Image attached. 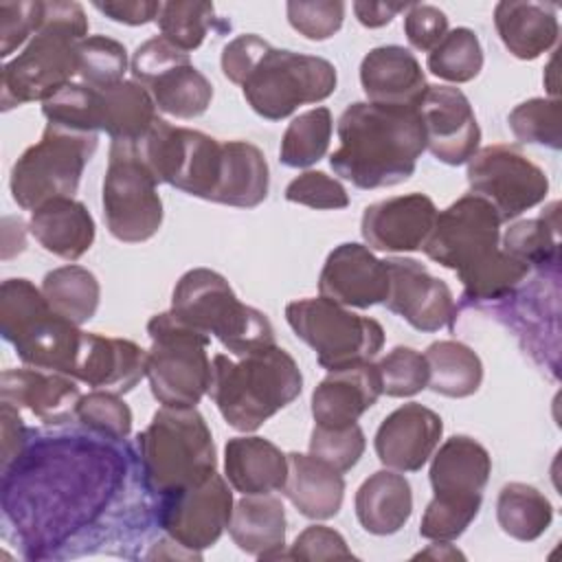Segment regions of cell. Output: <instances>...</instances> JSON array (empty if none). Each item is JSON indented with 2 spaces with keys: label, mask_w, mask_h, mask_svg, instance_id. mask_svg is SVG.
I'll return each mask as SVG.
<instances>
[{
  "label": "cell",
  "mask_w": 562,
  "mask_h": 562,
  "mask_svg": "<svg viewBox=\"0 0 562 562\" xmlns=\"http://www.w3.org/2000/svg\"><path fill=\"white\" fill-rule=\"evenodd\" d=\"M424 149L417 105L356 101L338 119V149L329 165L358 189H382L408 180Z\"/></svg>",
  "instance_id": "cell-1"
},
{
  "label": "cell",
  "mask_w": 562,
  "mask_h": 562,
  "mask_svg": "<svg viewBox=\"0 0 562 562\" xmlns=\"http://www.w3.org/2000/svg\"><path fill=\"white\" fill-rule=\"evenodd\" d=\"M211 367L209 395L224 422L239 432L257 430L292 404L303 389L299 364L277 345L244 353L237 360L217 353Z\"/></svg>",
  "instance_id": "cell-2"
},
{
  "label": "cell",
  "mask_w": 562,
  "mask_h": 562,
  "mask_svg": "<svg viewBox=\"0 0 562 562\" xmlns=\"http://www.w3.org/2000/svg\"><path fill=\"white\" fill-rule=\"evenodd\" d=\"M88 18L79 2H44L42 24L22 53L2 66V110L46 101L79 72V42Z\"/></svg>",
  "instance_id": "cell-3"
},
{
  "label": "cell",
  "mask_w": 562,
  "mask_h": 562,
  "mask_svg": "<svg viewBox=\"0 0 562 562\" xmlns=\"http://www.w3.org/2000/svg\"><path fill=\"white\" fill-rule=\"evenodd\" d=\"M147 487L165 498L209 479L215 472V443L195 408L162 406L138 435Z\"/></svg>",
  "instance_id": "cell-4"
},
{
  "label": "cell",
  "mask_w": 562,
  "mask_h": 562,
  "mask_svg": "<svg viewBox=\"0 0 562 562\" xmlns=\"http://www.w3.org/2000/svg\"><path fill=\"white\" fill-rule=\"evenodd\" d=\"M169 312L195 331L215 336L237 358L277 345L268 316L244 305L228 281L211 268H193L178 279Z\"/></svg>",
  "instance_id": "cell-5"
},
{
  "label": "cell",
  "mask_w": 562,
  "mask_h": 562,
  "mask_svg": "<svg viewBox=\"0 0 562 562\" xmlns=\"http://www.w3.org/2000/svg\"><path fill=\"white\" fill-rule=\"evenodd\" d=\"M0 331L24 364L64 375L72 373L83 331L59 316L48 305L42 288H35L29 279L2 281Z\"/></svg>",
  "instance_id": "cell-6"
},
{
  "label": "cell",
  "mask_w": 562,
  "mask_h": 562,
  "mask_svg": "<svg viewBox=\"0 0 562 562\" xmlns=\"http://www.w3.org/2000/svg\"><path fill=\"white\" fill-rule=\"evenodd\" d=\"M147 334L151 347L145 378L151 395L162 406L195 408L211 386L213 367L206 353L211 336L184 325L171 312L151 316Z\"/></svg>",
  "instance_id": "cell-7"
},
{
  "label": "cell",
  "mask_w": 562,
  "mask_h": 562,
  "mask_svg": "<svg viewBox=\"0 0 562 562\" xmlns=\"http://www.w3.org/2000/svg\"><path fill=\"white\" fill-rule=\"evenodd\" d=\"M97 145L94 132L46 123L42 138L24 149L11 169L9 189L18 206L35 211L48 200L72 198Z\"/></svg>",
  "instance_id": "cell-8"
},
{
  "label": "cell",
  "mask_w": 562,
  "mask_h": 562,
  "mask_svg": "<svg viewBox=\"0 0 562 562\" xmlns=\"http://www.w3.org/2000/svg\"><path fill=\"white\" fill-rule=\"evenodd\" d=\"M338 75L331 61L270 46L241 83L248 105L268 121L290 116L299 105L334 94Z\"/></svg>",
  "instance_id": "cell-9"
},
{
  "label": "cell",
  "mask_w": 562,
  "mask_h": 562,
  "mask_svg": "<svg viewBox=\"0 0 562 562\" xmlns=\"http://www.w3.org/2000/svg\"><path fill=\"white\" fill-rule=\"evenodd\" d=\"M285 321L327 371L369 362L384 345V329L375 318L353 314L325 296L288 303Z\"/></svg>",
  "instance_id": "cell-10"
},
{
  "label": "cell",
  "mask_w": 562,
  "mask_h": 562,
  "mask_svg": "<svg viewBox=\"0 0 562 562\" xmlns=\"http://www.w3.org/2000/svg\"><path fill=\"white\" fill-rule=\"evenodd\" d=\"M156 178L138 158L132 140H112L103 178V220L112 237L138 244L154 237L162 224V200Z\"/></svg>",
  "instance_id": "cell-11"
},
{
  "label": "cell",
  "mask_w": 562,
  "mask_h": 562,
  "mask_svg": "<svg viewBox=\"0 0 562 562\" xmlns=\"http://www.w3.org/2000/svg\"><path fill=\"white\" fill-rule=\"evenodd\" d=\"M132 75L149 90L156 108L169 116L195 119L211 105V81L191 64L189 53L176 48L162 35L136 48Z\"/></svg>",
  "instance_id": "cell-12"
},
{
  "label": "cell",
  "mask_w": 562,
  "mask_h": 562,
  "mask_svg": "<svg viewBox=\"0 0 562 562\" xmlns=\"http://www.w3.org/2000/svg\"><path fill=\"white\" fill-rule=\"evenodd\" d=\"M468 184L474 195L487 200L501 222H509L544 202L547 173L516 145H487L468 160Z\"/></svg>",
  "instance_id": "cell-13"
},
{
  "label": "cell",
  "mask_w": 562,
  "mask_h": 562,
  "mask_svg": "<svg viewBox=\"0 0 562 562\" xmlns=\"http://www.w3.org/2000/svg\"><path fill=\"white\" fill-rule=\"evenodd\" d=\"M501 217L496 209L468 193L437 213L422 250L435 263L459 274L472 270L501 248Z\"/></svg>",
  "instance_id": "cell-14"
},
{
  "label": "cell",
  "mask_w": 562,
  "mask_h": 562,
  "mask_svg": "<svg viewBox=\"0 0 562 562\" xmlns=\"http://www.w3.org/2000/svg\"><path fill=\"white\" fill-rule=\"evenodd\" d=\"M233 516V492L226 479L213 472L202 483L160 498L158 522L169 540L195 558L213 547Z\"/></svg>",
  "instance_id": "cell-15"
},
{
  "label": "cell",
  "mask_w": 562,
  "mask_h": 562,
  "mask_svg": "<svg viewBox=\"0 0 562 562\" xmlns=\"http://www.w3.org/2000/svg\"><path fill=\"white\" fill-rule=\"evenodd\" d=\"M389 272V292L384 305L402 316L419 331H439L452 327L457 305L446 281L432 277L428 268L415 259H384Z\"/></svg>",
  "instance_id": "cell-16"
},
{
  "label": "cell",
  "mask_w": 562,
  "mask_h": 562,
  "mask_svg": "<svg viewBox=\"0 0 562 562\" xmlns=\"http://www.w3.org/2000/svg\"><path fill=\"white\" fill-rule=\"evenodd\" d=\"M426 132V149L446 165H463L481 143V127L468 97L452 86H428L417 105Z\"/></svg>",
  "instance_id": "cell-17"
},
{
  "label": "cell",
  "mask_w": 562,
  "mask_h": 562,
  "mask_svg": "<svg viewBox=\"0 0 562 562\" xmlns=\"http://www.w3.org/2000/svg\"><path fill=\"white\" fill-rule=\"evenodd\" d=\"M318 292L347 307L364 310L384 303L389 292L384 259H378L362 244L345 241L327 255L318 277Z\"/></svg>",
  "instance_id": "cell-18"
},
{
  "label": "cell",
  "mask_w": 562,
  "mask_h": 562,
  "mask_svg": "<svg viewBox=\"0 0 562 562\" xmlns=\"http://www.w3.org/2000/svg\"><path fill=\"white\" fill-rule=\"evenodd\" d=\"M437 206L426 193L395 195L364 209L360 233L367 246L384 252L419 250L432 231Z\"/></svg>",
  "instance_id": "cell-19"
},
{
  "label": "cell",
  "mask_w": 562,
  "mask_h": 562,
  "mask_svg": "<svg viewBox=\"0 0 562 562\" xmlns=\"http://www.w3.org/2000/svg\"><path fill=\"white\" fill-rule=\"evenodd\" d=\"M441 435V417L417 402H408L384 417L373 446L378 459L389 470L417 472L432 457Z\"/></svg>",
  "instance_id": "cell-20"
},
{
  "label": "cell",
  "mask_w": 562,
  "mask_h": 562,
  "mask_svg": "<svg viewBox=\"0 0 562 562\" xmlns=\"http://www.w3.org/2000/svg\"><path fill=\"white\" fill-rule=\"evenodd\" d=\"M147 351L125 338L83 331L70 378L116 395L130 393L145 378Z\"/></svg>",
  "instance_id": "cell-21"
},
{
  "label": "cell",
  "mask_w": 562,
  "mask_h": 562,
  "mask_svg": "<svg viewBox=\"0 0 562 562\" xmlns=\"http://www.w3.org/2000/svg\"><path fill=\"white\" fill-rule=\"evenodd\" d=\"M0 400L26 408L46 424H64L75 417L81 391L75 378L46 369H7L0 378Z\"/></svg>",
  "instance_id": "cell-22"
},
{
  "label": "cell",
  "mask_w": 562,
  "mask_h": 562,
  "mask_svg": "<svg viewBox=\"0 0 562 562\" xmlns=\"http://www.w3.org/2000/svg\"><path fill=\"white\" fill-rule=\"evenodd\" d=\"M382 395L378 367L360 362L329 371L312 393V417L318 426H349Z\"/></svg>",
  "instance_id": "cell-23"
},
{
  "label": "cell",
  "mask_w": 562,
  "mask_h": 562,
  "mask_svg": "<svg viewBox=\"0 0 562 562\" xmlns=\"http://www.w3.org/2000/svg\"><path fill=\"white\" fill-rule=\"evenodd\" d=\"M360 83L371 103L419 105L428 83L417 57L397 44L371 48L360 61Z\"/></svg>",
  "instance_id": "cell-24"
},
{
  "label": "cell",
  "mask_w": 562,
  "mask_h": 562,
  "mask_svg": "<svg viewBox=\"0 0 562 562\" xmlns=\"http://www.w3.org/2000/svg\"><path fill=\"white\" fill-rule=\"evenodd\" d=\"M492 457L468 435L446 439L430 461L432 496L443 501H483V490L490 481Z\"/></svg>",
  "instance_id": "cell-25"
},
{
  "label": "cell",
  "mask_w": 562,
  "mask_h": 562,
  "mask_svg": "<svg viewBox=\"0 0 562 562\" xmlns=\"http://www.w3.org/2000/svg\"><path fill=\"white\" fill-rule=\"evenodd\" d=\"M494 26L514 57L536 59L558 42V7L551 2L503 0L494 7Z\"/></svg>",
  "instance_id": "cell-26"
},
{
  "label": "cell",
  "mask_w": 562,
  "mask_h": 562,
  "mask_svg": "<svg viewBox=\"0 0 562 562\" xmlns=\"http://www.w3.org/2000/svg\"><path fill=\"white\" fill-rule=\"evenodd\" d=\"M281 492L305 518L327 520L342 507L345 479L342 472L312 454L288 452V476Z\"/></svg>",
  "instance_id": "cell-27"
},
{
  "label": "cell",
  "mask_w": 562,
  "mask_h": 562,
  "mask_svg": "<svg viewBox=\"0 0 562 562\" xmlns=\"http://www.w3.org/2000/svg\"><path fill=\"white\" fill-rule=\"evenodd\" d=\"M224 474L241 494H270L285 483L288 454L257 435L233 437L224 446Z\"/></svg>",
  "instance_id": "cell-28"
},
{
  "label": "cell",
  "mask_w": 562,
  "mask_h": 562,
  "mask_svg": "<svg viewBox=\"0 0 562 562\" xmlns=\"http://www.w3.org/2000/svg\"><path fill=\"white\" fill-rule=\"evenodd\" d=\"M29 231L37 244L66 261H77L94 241L90 211L72 198H55L31 213Z\"/></svg>",
  "instance_id": "cell-29"
},
{
  "label": "cell",
  "mask_w": 562,
  "mask_h": 562,
  "mask_svg": "<svg viewBox=\"0 0 562 562\" xmlns=\"http://www.w3.org/2000/svg\"><path fill=\"white\" fill-rule=\"evenodd\" d=\"M228 533L233 542L252 558H283L285 509L281 501L270 494H244V498L233 505Z\"/></svg>",
  "instance_id": "cell-30"
},
{
  "label": "cell",
  "mask_w": 562,
  "mask_h": 562,
  "mask_svg": "<svg viewBox=\"0 0 562 562\" xmlns=\"http://www.w3.org/2000/svg\"><path fill=\"white\" fill-rule=\"evenodd\" d=\"M353 507L364 531L391 536L400 531L413 514L411 483L395 470H378L358 487Z\"/></svg>",
  "instance_id": "cell-31"
},
{
  "label": "cell",
  "mask_w": 562,
  "mask_h": 562,
  "mask_svg": "<svg viewBox=\"0 0 562 562\" xmlns=\"http://www.w3.org/2000/svg\"><path fill=\"white\" fill-rule=\"evenodd\" d=\"M156 103L138 81L97 88V130L112 140H138L156 121Z\"/></svg>",
  "instance_id": "cell-32"
},
{
  "label": "cell",
  "mask_w": 562,
  "mask_h": 562,
  "mask_svg": "<svg viewBox=\"0 0 562 562\" xmlns=\"http://www.w3.org/2000/svg\"><path fill=\"white\" fill-rule=\"evenodd\" d=\"M224 173L215 202L252 209L268 195L270 171L263 151L248 140H224Z\"/></svg>",
  "instance_id": "cell-33"
},
{
  "label": "cell",
  "mask_w": 562,
  "mask_h": 562,
  "mask_svg": "<svg viewBox=\"0 0 562 562\" xmlns=\"http://www.w3.org/2000/svg\"><path fill=\"white\" fill-rule=\"evenodd\" d=\"M428 389L446 397H468L483 382V364L474 349L459 340H437L426 353Z\"/></svg>",
  "instance_id": "cell-34"
},
{
  "label": "cell",
  "mask_w": 562,
  "mask_h": 562,
  "mask_svg": "<svg viewBox=\"0 0 562 562\" xmlns=\"http://www.w3.org/2000/svg\"><path fill=\"white\" fill-rule=\"evenodd\" d=\"M496 520L509 538L531 542L549 529L553 520V505L533 485L507 483L498 492Z\"/></svg>",
  "instance_id": "cell-35"
},
{
  "label": "cell",
  "mask_w": 562,
  "mask_h": 562,
  "mask_svg": "<svg viewBox=\"0 0 562 562\" xmlns=\"http://www.w3.org/2000/svg\"><path fill=\"white\" fill-rule=\"evenodd\" d=\"M42 292L48 305L75 325L88 323L101 299V288L97 277L81 266L68 263L46 272L42 281Z\"/></svg>",
  "instance_id": "cell-36"
},
{
  "label": "cell",
  "mask_w": 562,
  "mask_h": 562,
  "mask_svg": "<svg viewBox=\"0 0 562 562\" xmlns=\"http://www.w3.org/2000/svg\"><path fill=\"white\" fill-rule=\"evenodd\" d=\"M331 140V112L329 108H312L299 116L292 119V123L285 127L279 158L285 167L303 169L314 162H318Z\"/></svg>",
  "instance_id": "cell-37"
},
{
  "label": "cell",
  "mask_w": 562,
  "mask_h": 562,
  "mask_svg": "<svg viewBox=\"0 0 562 562\" xmlns=\"http://www.w3.org/2000/svg\"><path fill=\"white\" fill-rule=\"evenodd\" d=\"M558 202H551L547 213L533 220L516 222L503 237V250L522 263L544 266L558 259Z\"/></svg>",
  "instance_id": "cell-38"
},
{
  "label": "cell",
  "mask_w": 562,
  "mask_h": 562,
  "mask_svg": "<svg viewBox=\"0 0 562 562\" xmlns=\"http://www.w3.org/2000/svg\"><path fill=\"white\" fill-rule=\"evenodd\" d=\"M428 70L446 81H472L483 68V48L476 33L468 26H457L428 53Z\"/></svg>",
  "instance_id": "cell-39"
},
{
  "label": "cell",
  "mask_w": 562,
  "mask_h": 562,
  "mask_svg": "<svg viewBox=\"0 0 562 562\" xmlns=\"http://www.w3.org/2000/svg\"><path fill=\"white\" fill-rule=\"evenodd\" d=\"M158 29L160 35L171 42L176 48L191 53L195 50L206 33L217 22L213 2L204 0H176L162 2L158 13Z\"/></svg>",
  "instance_id": "cell-40"
},
{
  "label": "cell",
  "mask_w": 562,
  "mask_h": 562,
  "mask_svg": "<svg viewBox=\"0 0 562 562\" xmlns=\"http://www.w3.org/2000/svg\"><path fill=\"white\" fill-rule=\"evenodd\" d=\"M527 274H529L527 263H522L520 259L498 248L492 257H487L472 270L459 274V281L463 285L465 299L496 301V299H505Z\"/></svg>",
  "instance_id": "cell-41"
},
{
  "label": "cell",
  "mask_w": 562,
  "mask_h": 562,
  "mask_svg": "<svg viewBox=\"0 0 562 562\" xmlns=\"http://www.w3.org/2000/svg\"><path fill=\"white\" fill-rule=\"evenodd\" d=\"M560 101L558 99H529L516 105L509 116V130L522 143L547 145L551 149L562 147V121H560Z\"/></svg>",
  "instance_id": "cell-42"
},
{
  "label": "cell",
  "mask_w": 562,
  "mask_h": 562,
  "mask_svg": "<svg viewBox=\"0 0 562 562\" xmlns=\"http://www.w3.org/2000/svg\"><path fill=\"white\" fill-rule=\"evenodd\" d=\"M79 77L92 88H108L123 81L127 50L121 42L105 35H90L79 42Z\"/></svg>",
  "instance_id": "cell-43"
},
{
  "label": "cell",
  "mask_w": 562,
  "mask_h": 562,
  "mask_svg": "<svg viewBox=\"0 0 562 562\" xmlns=\"http://www.w3.org/2000/svg\"><path fill=\"white\" fill-rule=\"evenodd\" d=\"M375 367L389 397H411L428 386V362L413 347L391 349Z\"/></svg>",
  "instance_id": "cell-44"
},
{
  "label": "cell",
  "mask_w": 562,
  "mask_h": 562,
  "mask_svg": "<svg viewBox=\"0 0 562 562\" xmlns=\"http://www.w3.org/2000/svg\"><path fill=\"white\" fill-rule=\"evenodd\" d=\"M364 432L358 424L349 426H318L314 424L310 437V454L325 461L338 472H349L364 452Z\"/></svg>",
  "instance_id": "cell-45"
},
{
  "label": "cell",
  "mask_w": 562,
  "mask_h": 562,
  "mask_svg": "<svg viewBox=\"0 0 562 562\" xmlns=\"http://www.w3.org/2000/svg\"><path fill=\"white\" fill-rule=\"evenodd\" d=\"M75 417L108 439H125L132 430V411L121 395L110 391H92L81 395Z\"/></svg>",
  "instance_id": "cell-46"
},
{
  "label": "cell",
  "mask_w": 562,
  "mask_h": 562,
  "mask_svg": "<svg viewBox=\"0 0 562 562\" xmlns=\"http://www.w3.org/2000/svg\"><path fill=\"white\" fill-rule=\"evenodd\" d=\"M479 509L481 503L474 501H443L432 496L422 516L419 536L437 542L457 540L479 516Z\"/></svg>",
  "instance_id": "cell-47"
},
{
  "label": "cell",
  "mask_w": 562,
  "mask_h": 562,
  "mask_svg": "<svg viewBox=\"0 0 562 562\" xmlns=\"http://www.w3.org/2000/svg\"><path fill=\"white\" fill-rule=\"evenodd\" d=\"M288 22L303 37L323 42L340 31L345 20V2L340 0H292L285 4Z\"/></svg>",
  "instance_id": "cell-48"
},
{
  "label": "cell",
  "mask_w": 562,
  "mask_h": 562,
  "mask_svg": "<svg viewBox=\"0 0 562 562\" xmlns=\"http://www.w3.org/2000/svg\"><path fill=\"white\" fill-rule=\"evenodd\" d=\"M285 200L321 211H336L349 204V195L342 182L323 171H303L301 176L290 180V184L285 187Z\"/></svg>",
  "instance_id": "cell-49"
},
{
  "label": "cell",
  "mask_w": 562,
  "mask_h": 562,
  "mask_svg": "<svg viewBox=\"0 0 562 562\" xmlns=\"http://www.w3.org/2000/svg\"><path fill=\"white\" fill-rule=\"evenodd\" d=\"M44 2H0V22H2V44L0 55L9 57L20 48L29 37H33L42 24Z\"/></svg>",
  "instance_id": "cell-50"
},
{
  "label": "cell",
  "mask_w": 562,
  "mask_h": 562,
  "mask_svg": "<svg viewBox=\"0 0 562 562\" xmlns=\"http://www.w3.org/2000/svg\"><path fill=\"white\" fill-rule=\"evenodd\" d=\"M285 558L292 560H351L356 558L345 538L325 525H310L303 529Z\"/></svg>",
  "instance_id": "cell-51"
},
{
  "label": "cell",
  "mask_w": 562,
  "mask_h": 562,
  "mask_svg": "<svg viewBox=\"0 0 562 562\" xmlns=\"http://www.w3.org/2000/svg\"><path fill=\"white\" fill-rule=\"evenodd\" d=\"M448 33V18L439 7L411 4L404 15V35L417 50L430 53Z\"/></svg>",
  "instance_id": "cell-52"
},
{
  "label": "cell",
  "mask_w": 562,
  "mask_h": 562,
  "mask_svg": "<svg viewBox=\"0 0 562 562\" xmlns=\"http://www.w3.org/2000/svg\"><path fill=\"white\" fill-rule=\"evenodd\" d=\"M270 48L266 40L255 33L237 35L222 50V72L228 81L241 86L248 72L255 68L259 57Z\"/></svg>",
  "instance_id": "cell-53"
},
{
  "label": "cell",
  "mask_w": 562,
  "mask_h": 562,
  "mask_svg": "<svg viewBox=\"0 0 562 562\" xmlns=\"http://www.w3.org/2000/svg\"><path fill=\"white\" fill-rule=\"evenodd\" d=\"M162 2H151V0H114V2H94L92 7L101 13H105L110 20L138 26L158 20Z\"/></svg>",
  "instance_id": "cell-54"
},
{
  "label": "cell",
  "mask_w": 562,
  "mask_h": 562,
  "mask_svg": "<svg viewBox=\"0 0 562 562\" xmlns=\"http://www.w3.org/2000/svg\"><path fill=\"white\" fill-rule=\"evenodd\" d=\"M406 2H353L358 22L367 29H380L389 24L400 11H408Z\"/></svg>",
  "instance_id": "cell-55"
},
{
  "label": "cell",
  "mask_w": 562,
  "mask_h": 562,
  "mask_svg": "<svg viewBox=\"0 0 562 562\" xmlns=\"http://www.w3.org/2000/svg\"><path fill=\"white\" fill-rule=\"evenodd\" d=\"M415 558H439V560H452V558H463V553H459L457 549H452L448 542H437L430 544V549L419 551Z\"/></svg>",
  "instance_id": "cell-56"
}]
</instances>
